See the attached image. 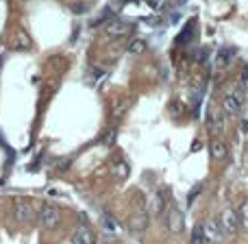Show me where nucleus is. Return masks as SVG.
I'll list each match as a JSON object with an SVG mask.
<instances>
[{
	"label": "nucleus",
	"mask_w": 248,
	"mask_h": 244,
	"mask_svg": "<svg viewBox=\"0 0 248 244\" xmlns=\"http://www.w3.org/2000/svg\"><path fill=\"white\" fill-rule=\"evenodd\" d=\"M222 112L227 114V116H237V114H242V109H244V90L242 87L235 85V90L227 92V94L222 96Z\"/></svg>",
	"instance_id": "f257e3e1"
},
{
	"label": "nucleus",
	"mask_w": 248,
	"mask_h": 244,
	"mask_svg": "<svg viewBox=\"0 0 248 244\" xmlns=\"http://www.w3.org/2000/svg\"><path fill=\"white\" fill-rule=\"evenodd\" d=\"M13 216H16L17 223L29 225L37 218V211L33 210V203L29 198H16V203H13Z\"/></svg>",
	"instance_id": "f03ea898"
},
{
	"label": "nucleus",
	"mask_w": 248,
	"mask_h": 244,
	"mask_svg": "<svg viewBox=\"0 0 248 244\" xmlns=\"http://www.w3.org/2000/svg\"><path fill=\"white\" fill-rule=\"evenodd\" d=\"M59 218H61L59 207L52 205V203H44L39 214H37V220L44 229H55L57 225H59Z\"/></svg>",
	"instance_id": "7ed1b4c3"
},
{
	"label": "nucleus",
	"mask_w": 248,
	"mask_h": 244,
	"mask_svg": "<svg viewBox=\"0 0 248 244\" xmlns=\"http://www.w3.org/2000/svg\"><path fill=\"white\" fill-rule=\"evenodd\" d=\"M207 129H209L211 135H218V133H222L224 129V112L222 107H216V105H211L209 112H207Z\"/></svg>",
	"instance_id": "20e7f679"
},
{
	"label": "nucleus",
	"mask_w": 248,
	"mask_h": 244,
	"mask_svg": "<svg viewBox=\"0 0 248 244\" xmlns=\"http://www.w3.org/2000/svg\"><path fill=\"white\" fill-rule=\"evenodd\" d=\"M146 227H148V211H146L144 207H140V210L131 216V220H128V231H131L133 236H141V233L146 231Z\"/></svg>",
	"instance_id": "39448f33"
},
{
	"label": "nucleus",
	"mask_w": 248,
	"mask_h": 244,
	"mask_svg": "<svg viewBox=\"0 0 248 244\" xmlns=\"http://www.w3.org/2000/svg\"><path fill=\"white\" fill-rule=\"evenodd\" d=\"M168 218H166V227L170 229L172 233H181L183 231V225H185V220H183V214H181V210L172 203L170 207H168Z\"/></svg>",
	"instance_id": "423d86ee"
},
{
	"label": "nucleus",
	"mask_w": 248,
	"mask_h": 244,
	"mask_svg": "<svg viewBox=\"0 0 248 244\" xmlns=\"http://www.w3.org/2000/svg\"><path fill=\"white\" fill-rule=\"evenodd\" d=\"M146 211H148V216H153V218H157V216H161L163 211H166V201H163L161 192L148 194V198H146Z\"/></svg>",
	"instance_id": "0eeeda50"
},
{
	"label": "nucleus",
	"mask_w": 248,
	"mask_h": 244,
	"mask_svg": "<svg viewBox=\"0 0 248 244\" xmlns=\"http://www.w3.org/2000/svg\"><path fill=\"white\" fill-rule=\"evenodd\" d=\"M220 223H222V227H224V231L227 233H235L237 229H240V214L233 211V210H224Z\"/></svg>",
	"instance_id": "6e6552de"
},
{
	"label": "nucleus",
	"mask_w": 248,
	"mask_h": 244,
	"mask_svg": "<svg viewBox=\"0 0 248 244\" xmlns=\"http://www.w3.org/2000/svg\"><path fill=\"white\" fill-rule=\"evenodd\" d=\"M94 231L87 225H78L72 233V244H94Z\"/></svg>",
	"instance_id": "1a4fd4ad"
},
{
	"label": "nucleus",
	"mask_w": 248,
	"mask_h": 244,
	"mask_svg": "<svg viewBox=\"0 0 248 244\" xmlns=\"http://www.w3.org/2000/svg\"><path fill=\"white\" fill-rule=\"evenodd\" d=\"M205 233H207V240L220 242L227 231H224V227H222V223H220V220H209V223L205 225Z\"/></svg>",
	"instance_id": "9d476101"
},
{
	"label": "nucleus",
	"mask_w": 248,
	"mask_h": 244,
	"mask_svg": "<svg viewBox=\"0 0 248 244\" xmlns=\"http://www.w3.org/2000/svg\"><path fill=\"white\" fill-rule=\"evenodd\" d=\"M209 153H211V157L216 159V162H224V159L229 157V148H227V144H224L220 137H216V140H211V144H209Z\"/></svg>",
	"instance_id": "9b49d317"
},
{
	"label": "nucleus",
	"mask_w": 248,
	"mask_h": 244,
	"mask_svg": "<svg viewBox=\"0 0 248 244\" xmlns=\"http://www.w3.org/2000/svg\"><path fill=\"white\" fill-rule=\"evenodd\" d=\"M128 33H131V24H128V22L113 20V22H109V26H107L109 37H124V35H128Z\"/></svg>",
	"instance_id": "f8f14e48"
},
{
	"label": "nucleus",
	"mask_w": 248,
	"mask_h": 244,
	"mask_svg": "<svg viewBox=\"0 0 248 244\" xmlns=\"http://www.w3.org/2000/svg\"><path fill=\"white\" fill-rule=\"evenodd\" d=\"M31 48V39L26 33H17L16 42H13V50H29Z\"/></svg>",
	"instance_id": "ddd939ff"
},
{
	"label": "nucleus",
	"mask_w": 248,
	"mask_h": 244,
	"mask_svg": "<svg viewBox=\"0 0 248 244\" xmlns=\"http://www.w3.org/2000/svg\"><path fill=\"white\" fill-rule=\"evenodd\" d=\"M131 55H141V52H146V42L144 39H140V37H135L131 44H128V48H126Z\"/></svg>",
	"instance_id": "4468645a"
},
{
	"label": "nucleus",
	"mask_w": 248,
	"mask_h": 244,
	"mask_svg": "<svg viewBox=\"0 0 248 244\" xmlns=\"http://www.w3.org/2000/svg\"><path fill=\"white\" fill-rule=\"evenodd\" d=\"M128 107H131V100L128 98H122L116 103V107H113V118H122L124 114L128 112Z\"/></svg>",
	"instance_id": "2eb2a0df"
},
{
	"label": "nucleus",
	"mask_w": 248,
	"mask_h": 244,
	"mask_svg": "<svg viewBox=\"0 0 248 244\" xmlns=\"http://www.w3.org/2000/svg\"><path fill=\"white\" fill-rule=\"evenodd\" d=\"M207 240V233H205V227L202 225H196L192 231V244H202Z\"/></svg>",
	"instance_id": "dca6fc26"
},
{
	"label": "nucleus",
	"mask_w": 248,
	"mask_h": 244,
	"mask_svg": "<svg viewBox=\"0 0 248 244\" xmlns=\"http://www.w3.org/2000/svg\"><path fill=\"white\" fill-rule=\"evenodd\" d=\"M194 26H196V20H189V22H187V26H185L183 31H181L179 42H189V39H192V31H194Z\"/></svg>",
	"instance_id": "f3484780"
},
{
	"label": "nucleus",
	"mask_w": 248,
	"mask_h": 244,
	"mask_svg": "<svg viewBox=\"0 0 248 244\" xmlns=\"http://www.w3.org/2000/svg\"><path fill=\"white\" fill-rule=\"evenodd\" d=\"M113 172H116L120 179H126V177H128V166L124 162H118L116 166H113Z\"/></svg>",
	"instance_id": "a211bd4d"
},
{
	"label": "nucleus",
	"mask_w": 248,
	"mask_h": 244,
	"mask_svg": "<svg viewBox=\"0 0 248 244\" xmlns=\"http://www.w3.org/2000/svg\"><path fill=\"white\" fill-rule=\"evenodd\" d=\"M240 223L244 225V227H248V198L242 203V207H240Z\"/></svg>",
	"instance_id": "6ab92c4d"
},
{
	"label": "nucleus",
	"mask_w": 248,
	"mask_h": 244,
	"mask_svg": "<svg viewBox=\"0 0 248 244\" xmlns=\"http://www.w3.org/2000/svg\"><path fill=\"white\" fill-rule=\"evenodd\" d=\"M113 142H116V131H107V133H105V137H103V144L105 146H111Z\"/></svg>",
	"instance_id": "aec40b11"
},
{
	"label": "nucleus",
	"mask_w": 248,
	"mask_h": 244,
	"mask_svg": "<svg viewBox=\"0 0 248 244\" xmlns=\"http://www.w3.org/2000/svg\"><path fill=\"white\" fill-rule=\"evenodd\" d=\"M242 131H244V133L248 131V120H242Z\"/></svg>",
	"instance_id": "412c9836"
},
{
	"label": "nucleus",
	"mask_w": 248,
	"mask_h": 244,
	"mask_svg": "<svg viewBox=\"0 0 248 244\" xmlns=\"http://www.w3.org/2000/svg\"><path fill=\"white\" fill-rule=\"evenodd\" d=\"M103 244H118V242H113V240H105Z\"/></svg>",
	"instance_id": "4be33fe9"
}]
</instances>
